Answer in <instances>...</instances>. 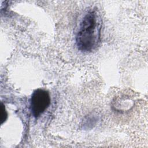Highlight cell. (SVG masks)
<instances>
[{"mask_svg": "<svg viewBox=\"0 0 148 148\" xmlns=\"http://www.w3.org/2000/svg\"><path fill=\"white\" fill-rule=\"evenodd\" d=\"M102 20L95 10L87 12L80 22L76 36L77 49L83 52L95 49L101 41Z\"/></svg>", "mask_w": 148, "mask_h": 148, "instance_id": "cell-1", "label": "cell"}, {"mask_svg": "<svg viewBox=\"0 0 148 148\" xmlns=\"http://www.w3.org/2000/svg\"><path fill=\"white\" fill-rule=\"evenodd\" d=\"M50 97L48 91L38 88L32 94L30 100V109L35 118L39 117L50 104Z\"/></svg>", "mask_w": 148, "mask_h": 148, "instance_id": "cell-2", "label": "cell"}]
</instances>
